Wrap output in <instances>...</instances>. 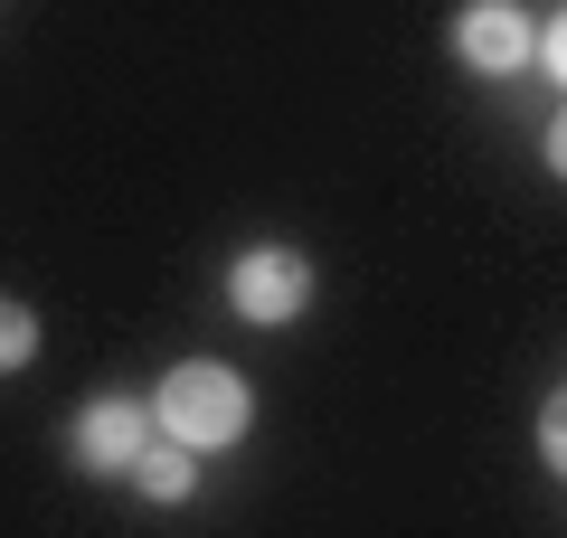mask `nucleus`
I'll use <instances>...</instances> for the list:
<instances>
[{
  "instance_id": "f257e3e1",
  "label": "nucleus",
  "mask_w": 567,
  "mask_h": 538,
  "mask_svg": "<svg viewBox=\"0 0 567 538\" xmlns=\"http://www.w3.org/2000/svg\"><path fill=\"white\" fill-rule=\"evenodd\" d=\"M152 425L181 435L189 454H227V444L256 425V387H246L227 359H181V369L152 387Z\"/></svg>"
},
{
  "instance_id": "f03ea898",
  "label": "nucleus",
  "mask_w": 567,
  "mask_h": 538,
  "mask_svg": "<svg viewBox=\"0 0 567 538\" xmlns=\"http://www.w3.org/2000/svg\"><path fill=\"white\" fill-rule=\"evenodd\" d=\"M227 312L256 321V331L303 321L312 312V256L303 246H237L227 256Z\"/></svg>"
},
{
  "instance_id": "7ed1b4c3",
  "label": "nucleus",
  "mask_w": 567,
  "mask_h": 538,
  "mask_svg": "<svg viewBox=\"0 0 567 538\" xmlns=\"http://www.w3.org/2000/svg\"><path fill=\"white\" fill-rule=\"evenodd\" d=\"M162 435V425H152V397H85L76 406V425H66V463H76V473H104V482H133V454L142 444Z\"/></svg>"
},
{
  "instance_id": "20e7f679",
  "label": "nucleus",
  "mask_w": 567,
  "mask_h": 538,
  "mask_svg": "<svg viewBox=\"0 0 567 538\" xmlns=\"http://www.w3.org/2000/svg\"><path fill=\"white\" fill-rule=\"evenodd\" d=\"M454 58H464L473 76H520V66L539 58V20H529L520 0H464V10H454Z\"/></svg>"
},
{
  "instance_id": "39448f33",
  "label": "nucleus",
  "mask_w": 567,
  "mask_h": 538,
  "mask_svg": "<svg viewBox=\"0 0 567 538\" xmlns=\"http://www.w3.org/2000/svg\"><path fill=\"white\" fill-rule=\"evenodd\" d=\"M133 492L142 500H189V492H199V454H189L181 435H152L133 454Z\"/></svg>"
},
{
  "instance_id": "423d86ee",
  "label": "nucleus",
  "mask_w": 567,
  "mask_h": 538,
  "mask_svg": "<svg viewBox=\"0 0 567 538\" xmlns=\"http://www.w3.org/2000/svg\"><path fill=\"white\" fill-rule=\"evenodd\" d=\"M29 359H39V312L0 293V379H10V369H29Z\"/></svg>"
},
{
  "instance_id": "0eeeda50",
  "label": "nucleus",
  "mask_w": 567,
  "mask_h": 538,
  "mask_svg": "<svg viewBox=\"0 0 567 538\" xmlns=\"http://www.w3.org/2000/svg\"><path fill=\"white\" fill-rule=\"evenodd\" d=\"M539 454H548V473H567V387L539 406Z\"/></svg>"
},
{
  "instance_id": "6e6552de",
  "label": "nucleus",
  "mask_w": 567,
  "mask_h": 538,
  "mask_svg": "<svg viewBox=\"0 0 567 538\" xmlns=\"http://www.w3.org/2000/svg\"><path fill=\"white\" fill-rule=\"evenodd\" d=\"M539 66H548V76H558V85H567V10H558V20L539 29Z\"/></svg>"
},
{
  "instance_id": "1a4fd4ad",
  "label": "nucleus",
  "mask_w": 567,
  "mask_h": 538,
  "mask_svg": "<svg viewBox=\"0 0 567 538\" xmlns=\"http://www.w3.org/2000/svg\"><path fill=\"white\" fill-rule=\"evenodd\" d=\"M548 170L567 179V104H558V123H548Z\"/></svg>"
}]
</instances>
